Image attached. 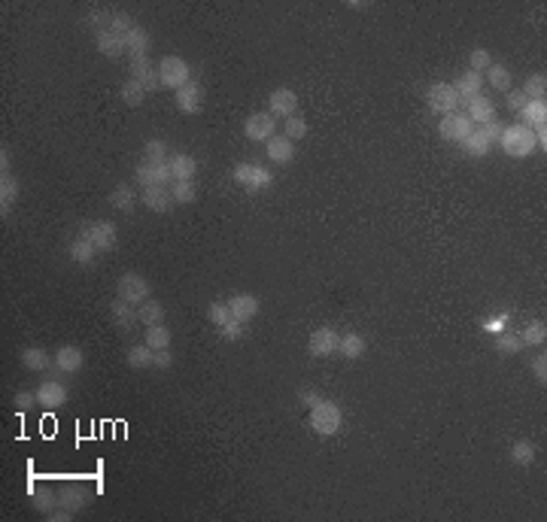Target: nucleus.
I'll use <instances>...</instances> for the list:
<instances>
[{"label":"nucleus","instance_id":"f257e3e1","mask_svg":"<svg viewBox=\"0 0 547 522\" xmlns=\"http://www.w3.org/2000/svg\"><path fill=\"white\" fill-rule=\"evenodd\" d=\"M499 146L505 155L511 158H526L535 152V131L526 128V125H505L502 137H499Z\"/></svg>","mask_w":547,"mask_h":522},{"label":"nucleus","instance_id":"f03ea898","mask_svg":"<svg viewBox=\"0 0 547 522\" xmlns=\"http://www.w3.org/2000/svg\"><path fill=\"white\" fill-rule=\"evenodd\" d=\"M341 425H343V410L334 401H326V398H322L317 407H310V428L317 434L331 437V434L341 432Z\"/></svg>","mask_w":547,"mask_h":522},{"label":"nucleus","instance_id":"7ed1b4c3","mask_svg":"<svg viewBox=\"0 0 547 522\" xmlns=\"http://www.w3.org/2000/svg\"><path fill=\"white\" fill-rule=\"evenodd\" d=\"M155 70H158V79H161V85L165 88L180 91L182 85L192 83V67H189V61L180 58V55H165L158 61Z\"/></svg>","mask_w":547,"mask_h":522},{"label":"nucleus","instance_id":"20e7f679","mask_svg":"<svg viewBox=\"0 0 547 522\" xmlns=\"http://www.w3.org/2000/svg\"><path fill=\"white\" fill-rule=\"evenodd\" d=\"M237 186H243L247 191H261V189H271L274 182V173L268 167L256 165V161H237L235 170H231Z\"/></svg>","mask_w":547,"mask_h":522},{"label":"nucleus","instance_id":"39448f33","mask_svg":"<svg viewBox=\"0 0 547 522\" xmlns=\"http://www.w3.org/2000/svg\"><path fill=\"white\" fill-rule=\"evenodd\" d=\"M152 295V285L143 273H122L119 283H116V298L125 301L131 307H140L143 301H149Z\"/></svg>","mask_w":547,"mask_h":522},{"label":"nucleus","instance_id":"423d86ee","mask_svg":"<svg viewBox=\"0 0 547 522\" xmlns=\"http://www.w3.org/2000/svg\"><path fill=\"white\" fill-rule=\"evenodd\" d=\"M79 237H86L98 252H110L119 240V228L110 219H95V222H86L83 228H79Z\"/></svg>","mask_w":547,"mask_h":522},{"label":"nucleus","instance_id":"0eeeda50","mask_svg":"<svg viewBox=\"0 0 547 522\" xmlns=\"http://www.w3.org/2000/svg\"><path fill=\"white\" fill-rule=\"evenodd\" d=\"M134 179H137L140 189H155V186L170 189L174 186V170H170V165H149V161H140L134 167Z\"/></svg>","mask_w":547,"mask_h":522},{"label":"nucleus","instance_id":"6e6552de","mask_svg":"<svg viewBox=\"0 0 547 522\" xmlns=\"http://www.w3.org/2000/svg\"><path fill=\"white\" fill-rule=\"evenodd\" d=\"M459 95H456V88L453 83H435L425 88V104H429V109H435L438 116H447V112H453L456 107H459Z\"/></svg>","mask_w":547,"mask_h":522},{"label":"nucleus","instance_id":"1a4fd4ad","mask_svg":"<svg viewBox=\"0 0 547 522\" xmlns=\"http://www.w3.org/2000/svg\"><path fill=\"white\" fill-rule=\"evenodd\" d=\"M128 73H131V79H137V83L146 88V95H152V91H158V88H161L158 70L152 67L149 55H134V58H131V64H128Z\"/></svg>","mask_w":547,"mask_h":522},{"label":"nucleus","instance_id":"9d476101","mask_svg":"<svg viewBox=\"0 0 547 522\" xmlns=\"http://www.w3.org/2000/svg\"><path fill=\"white\" fill-rule=\"evenodd\" d=\"M338 343H341V334L329 328V325H322V328H317L310 334V340H307V352L313 358H329L338 352Z\"/></svg>","mask_w":547,"mask_h":522},{"label":"nucleus","instance_id":"9b49d317","mask_svg":"<svg viewBox=\"0 0 547 522\" xmlns=\"http://www.w3.org/2000/svg\"><path fill=\"white\" fill-rule=\"evenodd\" d=\"M91 504V489L83 486V483H67L58 489V507L70 510V514H79Z\"/></svg>","mask_w":547,"mask_h":522},{"label":"nucleus","instance_id":"f8f14e48","mask_svg":"<svg viewBox=\"0 0 547 522\" xmlns=\"http://www.w3.org/2000/svg\"><path fill=\"white\" fill-rule=\"evenodd\" d=\"M471 131H474V121L469 116H459V112H447V116L441 119V125H438V134L444 140H450V143H462Z\"/></svg>","mask_w":547,"mask_h":522},{"label":"nucleus","instance_id":"ddd939ff","mask_svg":"<svg viewBox=\"0 0 547 522\" xmlns=\"http://www.w3.org/2000/svg\"><path fill=\"white\" fill-rule=\"evenodd\" d=\"M274 131H277V119L271 112H252L247 119V125H243L247 140H256V143H268L274 137Z\"/></svg>","mask_w":547,"mask_h":522},{"label":"nucleus","instance_id":"4468645a","mask_svg":"<svg viewBox=\"0 0 547 522\" xmlns=\"http://www.w3.org/2000/svg\"><path fill=\"white\" fill-rule=\"evenodd\" d=\"M228 310H231V319L247 325L259 316V298L256 295H247V292H237V295H231L228 298Z\"/></svg>","mask_w":547,"mask_h":522},{"label":"nucleus","instance_id":"2eb2a0df","mask_svg":"<svg viewBox=\"0 0 547 522\" xmlns=\"http://www.w3.org/2000/svg\"><path fill=\"white\" fill-rule=\"evenodd\" d=\"M177 109L182 116H195V112L204 109V88H201V83H189L177 91Z\"/></svg>","mask_w":547,"mask_h":522},{"label":"nucleus","instance_id":"dca6fc26","mask_svg":"<svg viewBox=\"0 0 547 522\" xmlns=\"http://www.w3.org/2000/svg\"><path fill=\"white\" fill-rule=\"evenodd\" d=\"M83 364H86V355H83L79 346L64 343V346H58V350H55V371L76 374V371H83Z\"/></svg>","mask_w":547,"mask_h":522},{"label":"nucleus","instance_id":"f3484780","mask_svg":"<svg viewBox=\"0 0 547 522\" xmlns=\"http://www.w3.org/2000/svg\"><path fill=\"white\" fill-rule=\"evenodd\" d=\"M37 401L40 407H49V410H55V407H64L67 404V388L64 383L58 380H43L37 388Z\"/></svg>","mask_w":547,"mask_h":522},{"label":"nucleus","instance_id":"a211bd4d","mask_svg":"<svg viewBox=\"0 0 547 522\" xmlns=\"http://www.w3.org/2000/svg\"><path fill=\"white\" fill-rule=\"evenodd\" d=\"M143 194V203H146V210H152V213H170L174 210V194H170V189H165V186H155V189H140Z\"/></svg>","mask_w":547,"mask_h":522},{"label":"nucleus","instance_id":"6ab92c4d","mask_svg":"<svg viewBox=\"0 0 547 522\" xmlns=\"http://www.w3.org/2000/svg\"><path fill=\"white\" fill-rule=\"evenodd\" d=\"M298 112V95L292 88H277L271 95V116L277 119V116H295Z\"/></svg>","mask_w":547,"mask_h":522},{"label":"nucleus","instance_id":"aec40b11","mask_svg":"<svg viewBox=\"0 0 547 522\" xmlns=\"http://www.w3.org/2000/svg\"><path fill=\"white\" fill-rule=\"evenodd\" d=\"M265 152H268V158L274 161V165H289V161L295 158V143H292L289 137H277V134H274L265 143Z\"/></svg>","mask_w":547,"mask_h":522},{"label":"nucleus","instance_id":"412c9836","mask_svg":"<svg viewBox=\"0 0 547 522\" xmlns=\"http://www.w3.org/2000/svg\"><path fill=\"white\" fill-rule=\"evenodd\" d=\"M465 116H469L474 121V128H478V125H483V121H493L495 119V107H493V100L481 91V95H474L469 100V109H465Z\"/></svg>","mask_w":547,"mask_h":522},{"label":"nucleus","instance_id":"4be33fe9","mask_svg":"<svg viewBox=\"0 0 547 522\" xmlns=\"http://www.w3.org/2000/svg\"><path fill=\"white\" fill-rule=\"evenodd\" d=\"M52 364H55V355H49L46 350H40V346H28V350H22V367H25V371L43 374Z\"/></svg>","mask_w":547,"mask_h":522},{"label":"nucleus","instance_id":"5701e85b","mask_svg":"<svg viewBox=\"0 0 547 522\" xmlns=\"http://www.w3.org/2000/svg\"><path fill=\"white\" fill-rule=\"evenodd\" d=\"M170 170H174V182H189V179H195V173H198V161L186 155V152H177V155H170Z\"/></svg>","mask_w":547,"mask_h":522},{"label":"nucleus","instance_id":"b1692460","mask_svg":"<svg viewBox=\"0 0 547 522\" xmlns=\"http://www.w3.org/2000/svg\"><path fill=\"white\" fill-rule=\"evenodd\" d=\"M365 350H368V340H365L362 334L356 331H347V334H341V343H338V352L343 358H350V362H356V358L365 355Z\"/></svg>","mask_w":547,"mask_h":522},{"label":"nucleus","instance_id":"393cba45","mask_svg":"<svg viewBox=\"0 0 547 522\" xmlns=\"http://www.w3.org/2000/svg\"><path fill=\"white\" fill-rule=\"evenodd\" d=\"M98 52L100 55H107V58H122L128 52V43H125V37H119L113 34V30H107V34H98Z\"/></svg>","mask_w":547,"mask_h":522},{"label":"nucleus","instance_id":"a878e982","mask_svg":"<svg viewBox=\"0 0 547 522\" xmlns=\"http://www.w3.org/2000/svg\"><path fill=\"white\" fill-rule=\"evenodd\" d=\"M520 125L526 128H539V125H547V100H526V107L520 109Z\"/></svg>","mask_w":547,"mask_h":522},{"label":"nucleus","instance_id":"bb28decb","mask_svg":"<svg viewBox=\"0 0 547 522\" xmlns=\"http://www.w3.org/2000/svg\"><path fill=\"white\" fill-rule=\"evenodd\" d=\"M456 88V95L465 97V100H471L474 95H481V88H483V73H474V70H465V73L453 83Z\"/></svg>","mask_w":547,"mask_h":522},{"label":"nucleus","instance_id":"cd10ccee","mask_svg":"<svg viewBox=\"0 0 547 522\" xmlns=\"http://www.w3.org/2000/svg\"><path fill=\"white\" fill-rule=\"evenodd\" d=\"M30 504H34V510H40V514H52L58 507V492L49 486H30Z\"/></svg>","mask_w":547,"mask_h":522},{"label":"nucleus","instance_id":"c85d7f7f","mask_svg":"<svg viewBox=\"0 0 547 522\" xmlns=\"http://www.w3.org/2000/svg\"><path fill=\"white\" fill-rule=\"evenodd\" d=\"M18 191H22V186H18V179L9 173V177H0V213H4V219H6V213L13 210V203L18 201Z\"/></svg>","mask_w":547,"mask_h":522},{"label":"nucleus","instance_id":"c756f323","mask_svg":"<svg viewBox=\"0 0 547 522\" xmlns=\"http://www.w3.org/2000/svg\"><path fill=\"white\" fill-rule=\"evenodd\" d=\"M110 319H113V325H119V328H131L134 322H140V316H137V310L131 304L116 298L113 304H110Z\"/></svg>","mask_w":547,"mask_h":522},{"label":"nucleus","instance_id":"7c9ffc66","mask_svg":"<svg viewBox=\"0 0 547 522\" xmlns=\"http://www.w3.org/2000/svg\"><path fill=\"white\" fill-rule=\"evenodd\" d=\"M170 337H174V334H170V328H167L165 322H161V325H149L146 334H143V343L149 346L152 352H158V350H170Z\"/></svg>","mask_w":547,"mask_h":522},{"label":"nucleus","instance_id":"2f4dec72","mask_svg":"<svg viewBox=\"0 0 547 522\" xmlns=\"http://www.w3.org/2000/svg\"><path fill=\"white\" fill-rule=\"evenodd\" d=\"M110 207L119 210V213H131V207H134V201H137V194L134 189H128V182H119V186L110 191Z\"/></svg>","mask_w":547,"mask_h":522},{"label":"nucleus","instance_id":"473e14b6","mask_svg":"<svg viewBox=\"0 0 547 522\" xmlns=\"http://www.w3.org/2000/svg\"><path fill=\"white\" fill-rule=\"evenodd\" d=\"M137 316H140V322L146 325H161L165 322V316H167V310H165V304L161 301H155V298H149V301H143L140 304V310H137Z\"/></svg>","mask_w":547,"mask_h":522},{"label":"nucleus","instance_id":"72a5a7b5","mask_svg":"<svg viewBox=\"0 0 547 522\" xmlns=\"http://www.w3.org/2000/svg\"><path fill=\"white\" fill-rule=\"evenodd\" d=\"M67 252H70V259H73L76 264H86V268H88V264H95V255H98V249L91 247L86 237H73V240H70Z\"/></svg>","mask_w":547,"mask_h":522},{"label":"nucleus","instance_id":"f704fd0d","mask_svg":"<svg viewBox=\"0 0 547 522\" xmlns=\"http://www.w3.org/2000/svg\"><path fill=\"white\" fill-rule=\"evenodd\" d=\"M493 346H495V352H499V355H517V352L523 350V340H520V334H517V331L505 328V331L495 334Z\"/></svg>","mask_w":547,"mask_h":522},{"label":"nucleus","instance_id":"c9c22d12","mask_svg":"<svg viewBox=\"0 0 547 522\" xmlns=\"http://www.w3.org/2000/svg\"><path fill=\"white\" fill-rule=\"evenodd\" d=\"M152 352L146 343H137V346H128V352H125V362L128 367H134V371H146V367H152Z\"/></svg>","mask_w":547,"mask_h":522},{"label":"nucleus","instance_id":"e433bc0d","mask_svg":"<svg viewBox=\"0 0 547 522\" xmlns=\"http://www.w3.org/2000/svg\"><path fill=\"white\" fill-rule=\"evenodd\" d=\"M486 83H490L495 91H511L514 88V76H511V70L505 64H495V61H493V67L486 70Z\"/></svg>","mask_w":547,"mask_h":522},{"label":"nucleus","instance_id":"4c0bfd02","mask_svg":"<svg viewBox=\"0 0 547 522\" xmlns=\"http://www.w3.org/2000/svg\"><path fill=\"white\" fill-rule=\"evenodd\" d=\"M125 43H128V55L134 58V55H146L149 52V30L146 28H140V25H134V30L125 37Z\"/></svg>","mask_w":547,"mask_h":522},{"label":"nucleus","instance_id":"58836bf2","mask_svg":"<svg viewBox=\"0 0 547 522\" xmlns=\"http://www.w3.org/2000/svg\"><path fill=\"white\" fill-rule=\"evenodd\" d=\"M143 161H149V165H167L170 161V152H167V143L165 140H146L143 143Z\"/></svg>","mask_w":547,"mask_h":522},{"label":"nucleus","instance_id":"ea45409f","mask_svg":"<svg viewBox=\"0 0 547 522\" xmlns=\"http://www.w3.org/2000/svg\"><path fill=\"white\" fill-rule=\"evenodd\" d=\"M517 334H520L523 346H544V340H547V325L541 319H532L523 331H517Z\"/></svg>","mask_w":547,"mask_h":522},{"label":"nucleus","instance_id":"a19ab883","mask_svg":"<svg viewBox=\"0 0 547 522\" xmlns=\"http://www.w3.org/2000/svg\"><path fill=\"white\" fill-rule=\"evenodd\" d=\"M459 146H462L465 152H469V155H474V158H483V155H486V152H490V149H493V143H490V140H486V137L481 134V131H478V128H474V131H471V134H469V137H465V140L459 143Z\"/></svg>","mask_w":547,"mask_h":522},{"label":"nucleus","instance_id":"79ce46f5","mask_svg":"<svg viewBox=\"0 0 547 522\" xmlns=\"http://www.w3.org/2000/svg\"><path fill=\"white\" fill-rule=\"evenodd\" d=\"M119 95H122V100H125L128 107H140L146 100V88L137 83V79H125V83H122V88H119Z\"/></svg>","mask_w":547,"mask_h":522},{"label":"nucleus","instance_id":"37998d69","mask_svg":"<svg viewBox=\"0 0 547 522\" xmlns=\"http://www.w3.org/2000/svg\"><path fill=\"white\" fill-rule=\"evenodd\" d=\"M511 462L514 465H532L535 462V444L532 440H517L511 446Z\"/></svg>","mask_w":547,"mask_h":522},{"label":"nucleus","instance_id":"c03bdc74","mask_svg":"<svg viewBox=\"0 0 547 522\" xmlns=\"http://www.w3.org/2000/svg\"><path fill=\"white\" fill-rule=\"evenodd\" d=\"M523 95L529 97V100H541L544 97V91H547V76L544 73H529V79L523 83Z\"/></svg>","mask_w":547,"mask_h":522},{"label":"nucleus","instance_id":"a18cd8bd","mask_svg":"<svg viewBox=\"0 0 547 522\" xmlns=\"http://www.w3.org/2000/svg\"><path fill=\"white\" fill-rule=\"evenodd\" d=\"M110 25H113V13H110V9H91L88 13V28L95 30V37L107 34Z\"/></svg>","mask_w":547,"mask_h":522},{"label":"nucleus","instance_id":"49530a36","mask_svg":"<svg viewBox=\"0 0 547 522\" xmlns=\"http://www.w3.org/2000/svg\"><path fill=\"white\" fill-rule=\"evenodd\" d=\"M170 194H174V201H177V203H195V198H198L195 179H189V182H174V186H170Z\"/></svg>","mask_w":547,"mask_h":522},{"label":"nucleus","instance_id":"de8ad7c7","mask_svg":"<svg viewBox=\"0 0 547 522\" xmlns=\"http://www.w3.org/2000/svg\"><path fill=\"white\" fill-rule=\"evenodd\" d=\"M490 67H493V55L486 52V49H471V55H469V70H474V73H486Z\"/></svg>","mask_w":547,"mask_h":522},{"label":"nucleus","instance_id":"09e8293b","mask_svg":"<svg viewBox=\"0 0 547 522\" xmlns=\"http://www.w3.org/2000/svg\"><path fill=\"white\" fill-rule=\"evenodd\" d=\"M207 319L216 325V328H222L228 319H231V310H228V304L225 301H213L210 307H207Z\"/></svg>","mask_w":547,"mask_h":522},{"label":"nucleus","instance_id":"8fccbe9b","mask_svg":"<svg viewBox=\"0 0 547 522\" xmlns=\"http://www.w3.org/2000/svg\"><path fill=\"white\" fill-rule=\"evenodd\" d=\"M307 121H304L301 116H289L286 119V137L292 140V143H295V140H304V137H307Z\"/></svg>","mask_w":547,"mask_h":522},{"label":"nucleus","instance_id":"3c124183","mask_svg":"<svg viewBox=\"0 0 547 522\" xmlns=\"http://www.w3.org/2000/svg\"><path fill=\"white\" fill-rule=\"evenodd\" d=\"M110 30L119 37H128L131 30H134V18H131L128 13H113V25H110Z\"/></svg>","mask_w":547,"mask_h":522},{"label":"nucleus","instance_id":"603ef678","mask_svg":"<svg viewBox=\"0 0 547 522\" xmlns=\"http://www.w3.org/2000/svg\"><path fill=\"white\" fill-rule=\"evenodd\" d=\"M529 371H532V376L539 380L541 386L547 383V355L544 352H539V355H532L529 358Z\"/></svg>","mask_w":547,"mask_h":522},{"label":"nucleus","instance_id":"864d4df0","mask_svg":"<svg viewBox=\"0 0 547 522\" xmlns=\"http://www.w3.org/2000/svg\"><path fill=\"white\" fill-rule=\"evenodd\" d=\"M219 337L222 340H228V343H235V340H240L243 337V322H237V319H228L225 325L219 328Z\"/></svg>","mask_w":547,"mask_h":522},{"label":"nucleus","instance_id":"5fc2aeb1","mask_svg":"<svg viewBox=\"0 0 547 522\" xmlns=\"http://www.w3.org/2000/svg\"><path fill=\"white\" fill-rule=\"evenodd\" d=\"M478 131H481V134H483L486 140H490V143H499L505 125H502L499 119H493V121H483V125H478Z\"/></svg>","mask_w":547,"mask_h":522},{"label":"nucleus","instance_id":"6e6d98bb","mask_svg":"<svg viewBox=\"0 0 547 522\" xmlns=\"http://www.w3.org/2000/svg\"><path fill=\"white\" fill-rule=\"evenodd\" d=\"M508 319H511V313H499L495 319H483L481 325H483V331L499 334V331H505V325H508Z\"/></svg>","mask_w":547,"mask_h":522},{"label":"nucleus","instance_id":"4d7b16f0","mask_svg":"<svg viewBox=\"0 0 547 522\" xmlns=\"http://www.w3.org/2000/svg\"><path fill=\"white\" fill-rule=\"evenodd\" d=\"M170 364H174V355H170V350H158L155 355H152V367H161V371H167Z\"/></svg>","mask_w":547,"mask_h":522},{"label":"nucleus","instance_id":"13d9d810","mask_svg":"<svg viewBox=\"0 0 547 522\" xmlns=\"http://www.w3.org/2000/svg\"><path fill=\"white\" fill-rule=\"evenodd\" d=\"M34 404H40L37 401V392H18L16 395V407H18V410H30Z\"/></svg>","mask_w":547,"mask_h":522},{"label":"nucleus","instance_id":"bf43d9fd","mask_svg":"<svg viewBox=\"0 0 547 522\" xmlns=\"http://www.w3.org/2000/svg\"><path fill=\"white\" fill-rule=\"evenodd\" d=\"M505 95H508V107H511L514 112H520V109L526 107V100H529V97L523 95V91H514V88H511V91H505Z\"/></svg>","mask_w":547,"mask_h":522},{"label":"nucleus","instance_id":"052dcab7","mask_svg":"<svg viewBox=\"0 0 547 522\" xmlns=\"http://www.w3.org/2000/svg\"><path fill=\"white\" fill-rule=\"evenodd\" d=\"M319 401H322V395H317L313 388H304V392L298 395V404H301V407H317Z\"/></svg>","mask_w":547,"mask_h":522},{"label":"nucleus","instance_id":"680f3d73","mask_svg":"<svg viewBox=\"0 0 547 522\" xmlns=\"http://www.w3.org/2000/svg\"><path fill=\"white\" fill-rule=\"evenodd\" d=\"M46 516L52 519V522H70V519H73L76 514H70V510H64V507H55L52 514H46Z\"/></svg>","mask_w":547,"mask_h":522},{"label":"nucleus","instance_id":"e2e57ef3","mask_svg":"<svg viewBox=\"0 0 547 522\" xmlns=\"http://www.w3.org/2000/svg\"><path fill=\"white\" fill-rule=\"evenodd\" d=\"M9 173H13L9 170V152L0 149V177H9Z\"/></svg>","mask_w":547,"mask_h":522}]
</instances>
